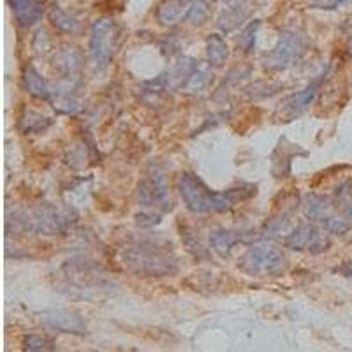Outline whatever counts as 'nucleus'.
<instances>
[{
    "label": "nucleus",
    "instance_id": "4",
    "mask_svg": "<svg viewBox=\"0 0 352 352\" xmlns=\"http://www.w3.org/2000/svg\"><path fill=\"white\" fill-rule=\"evenodd\" d=\"M120 41V30L108 18L94 21L90 30V60L96 71H104L115 56Z\"/></svg>",
    "mask_w": 352,
    "mask_h": 352
},
{
    "label": "nucleus",
    "instance_id": "20",
    "mask_svg": "<svg viewBox=\"0 0 352 352\" xmlns=\"http://www.w3.org/2000/svg\"><path fill=\"white\" fill-rule=\"evenodd\" d=\"M81 53L78 50H64V52L58 53V56H55V65L58 69L65 72L78 71L81 67Z\"/></svg>",
    "mask_w": 352,
    "mask_h": 352
},
{
    "label": "nucleus",
    "instance_id": "19",
    "mask_svg": "<svg viewBox=\"0 0 352 352\" xmlns=\"http://www.w3.org/2000/svg\"><path fill=\"white\" fill-rule=\"evenodd\" d=\"M210 78H212V71H210L208 65H196V69L192 71L190 78L187 80V83L184 85L185 92H197V90H203L206 85L210 83Z\"/></svg>",
    "mask_w": 352,
    "mask_h": 352
},
{
    "label": "nucleus",
    "instance_id": "8",
    "mask_svg": "<svg viewBox=\"0 0 352 352\" xmlns=\"http://www.w3.org/2000/svg\"><path fill=\"white\" fill-rule=\"evenodd\" d=\"M41 322L50 328L62 333H71V335H85L87 324L83 322L78 314L69 312V310H44L39 316Z\"/></svg>",
    "mask_w": 352,
    "mask_h": 352
},
{
    "label": "nucleus",
    "instance_id": "25",
    "mask_svg": "<svg viewBox=\"0 0 352 352\" xmlns=\"http://www.w3.org/2000/svg\"><path fill=\"white\" fill-rule=\"evenodd\" d=\"M347 0H310V6L316 9H335Z\"/></svg>",
    "mask_w": 352,
    "mask_h": 352
},
{
    "label": "nucleus",
    "instance_id": "23",
    "mask_svg": "<svg viewBox=\"0 0 352 352\" xmlns=\"http://www.w3.org/2000/svg\"><path fill=\"white\" fill-rule=\"evenodd\" d=\"M23 347L27 351H53L55 345L48 336L43 335H28L23 338Z\"/></svg>",
    "mask_w": 352,
    "mask_h": 352
},
{
    "label": "nucleus",
    "instance_id": "11",
    "mask_svg": "<svg viewBox=\"0 0 352 352\" xmlns=\"http://www.w3.org/2000/svg\"><path fill=\"white\" fill-rule=\"evenodd\" d=\"M340 204V203H338ZM338 204L333 203L329 197L322 196H307V199L303 201V213L310 220H316V222H320L324 224L326 220L331 215H335Z\"/></svg>",
    "mask_w": 352,
    "mask_h": 352
},
{
    "label": "nucleus",
    "instance_id": "27",
    "mask_svg": "<svg viewBox=\"0 0 352 352\" xmlns=\"http://www.w3.org/2000/svg\"><path fill=\"white\" fill-rule=\"evenodd\" d=\"M349 48H351V53H352V41H351V46H349Z\"/></svg>",
    "mask_w": 352,
    "mask_h": 352
},
{
    "label": "nucleus",
    "instance_id": "21",
    "mask_svg": "<svg viewBox=\"0 0 352 352\" xmlns=\"http://www.w3.org/2000/svg\"><path fill=\"white\" fill-rule=\"evenodd\" d=\"M208 6L206 2H201V0H188V12L187 20L192 25H203L208 18Z\"/></svg>",
    "mask_w": 352,
    "mask_h": 352
},
{
    "label": "nucleus",
    "instance_id": "13",
    "mask_svg": "<svg viewBox=\"0 0 352 352\" xmlns=\"http://www.w3.org/2000/svg\"><path fill=\"white\" fill-rule=\"evenodd\" d=\"M320 81H322V76H320L317 81H314L312 85H308V87L305 88V90H301L300 94L292 96L291 99L285 102V111L289 113V116L300 115V113H303L308 106L312 104V100L316 99L317 96V90H319Z\"/></svg>",
    "mask_w": 352,
    "mask_h": 352
},
{
    "label": "nucleus",
    "instance_id": "18",
    "mask_svg": "<svg viewBox=\"0 0 352 352\" xmlns=\"http://www.w3.org/2000/svg\"><path fill=\"white\" fill-rule=\"evenodd\" d=\"M50 20H52V23L55 25L58 30H62V32L72 34L80 30V21L60 8H53L52 11H50Z\"/></svg>",
    "mask_w": 352,
    "mask_h": 352
},
{
    "label": "nucleus",
    "instance_id": "1",
    "mask_svg": "<svg viewBox=\"0 0 352 352\" xmlns=\"http://www.w3.org/2000/svg\"><path fill=\"white\" fill-rule=\"evenodd\" d=\"M178 192L184 199V204L192 213H220L228 212L231 206L245 197L252 196V187L248 188H231L228 192H213L210 190L201 178L194 173H182L176 182Z\"/></svg>",
    "mask_w": 352,
    "mask_h": 352
},
{
    "label": "nucleus",
    "instance_id": "7",
    "mask_svg": "<svg viewBox=\"0 0 352 352\" xmlns=\"http://www.w3.org/2000/svg\"><path fill=\"white\" fill-rule=\"evenodd\" d=\"M284 245L292 248V250H314V252H319V250H324L328 240L322 236V232L316 226L303 222V224H298L292 228V231L284 240Z\"/></svg>",
    "mask_w": 352,
    "mask_h": 352
},
{
    "label": "nucleus",
    "instance_id": "9",
    "mask_svg": "<svg viewBox=\"0 0 352 352\" xmlns=\"http://www.w3.org/2000/svg\"><path fill=\"white\" fill-rule=\"evenodd\" d=\"M30 222H32V228L36 231L43 232V234H58L67 226L65 217L55 206H52L48 203L39 204L34 210V215L30 219Z\"/></svg>",
    "mask_w": 352,
    "mask_h": 352
},
{
    "label": "nucleus",
    "instance_id": "26",
    "mask_svg": "<svg viewBox=\"0 0 352 352\" xmlns=\"http://www.w3.org/2000/svg\"><path fill=\"white\" fill-rule=\"evenodd\" d=\"M201 2H206V4H213L215 0H201Z\"/></svg>",
    "mask_w": 352,
    "mask_h": 352
},
{
    "label": "nucleus",
    "instance_id": "15",
    "mask_svg": "<svg viewBox=\"0 0 352 352\" xmlns=\"http://www.w3.org/2000/svg\"><path fill=\"white\" fill-rule=\"evenodd\" d=\"M196 69L194 62L190 58H184V60L176 62L168 72V78H166V83L171 88H184V85L187 83V80L190 78L192 71Z\"/></svg>",
    "mask_w": 352,
    "mask_h": 352
},
{
    "label": "nucleus",
    "instance_id": "14",
    "mask_svg": "<svg viewBox=\"0 0 352 352\" xmlns=\"http://www.w3.org/2000/svg\"><path fill=\"white\" fill-rule=\"evenodd\" d=\"M23 85L27 88V92L30 96L37 97V99H50L52 97L48 83L44 81V78L41 76L37 69L32 67V65H27L23 69Z\"/></svg>",
    "mask_w": 352,
    "mask_h": 352
},
{
    "label": "nucleus",
    "instance_id": "2",
    "mask_svg": "<svg viewBox=\"0 0 352 352\" xmlns=\"http://www.w3.org/2000/svg\"><path fill=\"white\" fill-rule=\"evenodd\" d=\"M120 263L138 276H168L178 272V259L168 248L152 241L132 243L122 248Z\"/></svg>",
    "mask_w": 352,
    "mask_h": 352
},
{
    "label": "nucleus",
    "instance_id": "10",
    "mask_svg": "<svg viewBox=\"0 0 352 352\" xmlns=\"http://www.w3.org/2000/svg\"><path fill=\"white\" fill-rule=\"evenodd\" d=\"M14 18L21 27H32L43 18L44 2L43 0H8Z\"/></svg>",
    "mask_w": 352,
    "mask_h": 352
},
{
    "label": "nucleus",
    "instance_id": "12",
    "mask_svg": "<svg viewBox=\"0 0 352 352\" xmlns=\"http://www.w3.org/2000/svg\"><path fill=\"white\" fill-rule=\"evenodd\" d=\"M188 12V0H166L164 4H160L157 9V18L160 23L175 25L178 21L187 20Z\"/></svg>",
    "mask_w": 352,
    "mask_h": 352
},
{
    "label": "nucleus",
    "instance_id": "16",
    "mask_svg": "<svg viewBox=\"0 0 352 352\" xmlns=\"http://www.w3.org/2000/svg\"><path fill=\"white\" fill-rule=\"evenodd\" d=\"M241 240V232L238 234L236 231H217L212 238H210V245L213 247L217 254L222 257L229 256L234 245Z\"/></svg>",
    "mask_w": 352,
    "mask_h": 352
},
{
    "label": "nucleus",
    "instance_id": "5",
    "mask_svg": "<svg viewBox=\"0 0 352 352\" xmlns=\"http://www.w3.org/2000/svg\"><path fill=\"white\" fill-rule=\"evenodd\" d=\"M138 201L143 208L164 213L171 210V196L164 175L157 169L144 176L138 187Z\"/></svg>",
    "mask_w": 352,
    "mask_h": 352
},
{
    "label": "nucleus",
    "instance_id": "3",
    "mask_svg": "<svg viewBox=\"0 0 352 352\" xmlns=\"http://www.w3.org/2000/svg\"><path fill=\"white\" fill-rule=\"evenodd\" d=\"M238 268L250 276H276L287 268V257L273 245H254L240 257Z\"/></svg>",
    "mask_w": 352,
    "mask_h": 352
},
{
    "label": "nucleus",
    "instance_id": "22",
    "mask_svg": "<svg viewBox=\"0 0 352 352\" xmlns=\"http://www.w3.org/2000/svg\"><path fill=\"white\" fill-rule=\"evenodd\" d=\"M245 18V11L240 8V6H234V8L228 9V11L220 16L219 20V25L222 30H226V32H229V30H232V28H236L238 25L241 23V20Z\"/></svg>",
    "mask_w": 352,
    "mask_h": 352
},
{
    "label": "nucleus",
    "instance_id": "17",
    "mask_svg": "<svg viewBox=\"0 0 352 352\" xmlns=\"http://www.w3.org/2000/svg\"><path fill=\"white\" fill-rule=\"evenodd\" d=\"M206 55H208V62L212 65H222L228 60V44L219 34H212L206 41Z\"/></svg>",
    "mask_w": 352,
    "mask_h": 352
},
{
    "label": "nucleus",
    "instance_id": "6",
    "mask_svg": "<svg viewBox=\"0 0 352 352\" xmlns=\"http://www.w3.org/2000/svg\"><path fill=\"white\" fill-rule=\"evenodd\" d=\"M305 53V39L296 32H284L275 48L266 56L264 65L268 69H285L298 62Z\"/></svg>",
    "mask_w": 352,
    "mask_h": 352
},
{
    "label": "nucleus",
    "instance_id": "24",
    "mask_svg": "<svg viewBox=\"0 0 352 352\" xmlns=\"http://www.w3.org/2000/svg\"><path fill=\"white\" fill-rule=\"evenodd\" d=\"M257 28H259V21H252L250 25L243 28V32L240 34V39H238V44L241 46L245 53L252 52L254 44H256V34H257Z\"/></svg>",
    "mask_w": 352,
    "mask_h": 352
}]
</instances>
